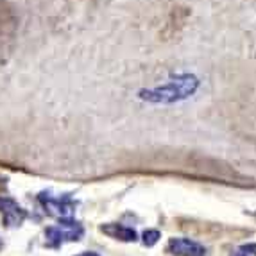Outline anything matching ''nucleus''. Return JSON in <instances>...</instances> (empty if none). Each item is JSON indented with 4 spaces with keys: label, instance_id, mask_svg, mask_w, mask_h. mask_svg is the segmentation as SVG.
<instances>
[{
    "label": "nucleus",
    "instance_id": "nucleus-5",
    "mask_svg": "<svg viewBox=\"0 0 256 256\" xmlns=\"http://www.w3.org/2000/svg\"><path fill=\"white\" fill-rule=\"evenodd\" d=\"M166 249L174 256H206V249L201 244L190 238H170Z\"/></svg>",
    "mask_w": 256,
    "mask_h": 256
},
{
    "label": "nucleus",
    "instance_id": "nucleus-9",
    "mask_svg": "<svg viewBox=\"0 0 256 256\" xmlns=\"http://www.w3.org/2000/svg\"><path fill=\"white\" fill-rule=\"evenodd\" d=\"M230 256H249L248 252H244V251H235V252H231Z\"/></svg>",
    "mask_w": 256,
    "mask_h": 256
},
{
    "label": "nucleus",
    "instance_id": "nucleus-7",
    "mask_svg": "<svg viewBox=\"0 0 256 256\" xmlns=\"http://www.w3.org/2000/svg\"><path fill=\"white\" fill-rule=\"evenodd\" d=\"M142 238H144V240H142V242H144V246H147V248H152L154 244L162 238V235H160V231H156V230H147Z\"/></svg>",
    "mask_w": 256,
    "mask_h": 256
},
{
    "label": "nucleus",
    "instance_id": "nucleus-2",
    "mask_svg": "<svg viewBox=\"0 0 256 256\" xmlns=\"http://www.w3.org/2000/svg\"><path fill=\"white\" fill-rule=\"evenodd\" d=\"M82 235H84V230L79 222L74 218H63L58 224L45 230V244H47V248L58 249L66 242L81 240Z\"/></svg>",
    "mask_w": 256,
    "mask_h": 256
},
{
    "label": "nucleus",
    "instance_id": "nucleus-1",
    "mask_svg": "<svg viewBox=\"0 0 256 256\" xmlns=\"http://www.w3.org/2000/svg\"><path fill=\"white\" fill-rule=\"evenodd\" d=\"M197 88H199V79L196 76H190V74H183V76L170 79L163 86L140 92V97L144 100H149V102L170 104L194 95L197 92Z\"/></svg>",
    "mask_w": 256,
    "mask_h": 256
},
{
    "label": "nucleus",
    "instance_id": "nucleus-6",
    "mask_svg": "<svg viewBox=\"0 0 256 256\" xmlns=\"http://www.w3.org/2000/svg\"><path fill=\"white\" fill-rule=\"evenodd\" d=\"M100 231L104 235L122 240V242H134L136 240V231L132 228L122 226V224H104V226H100Z\"/></svg>",
    "mask_w": 256,
    "mask_h": 256
},
{
    "label": "nucleus",
    "instance_id": "nucleus-4",
    "mask_svg": "<svg viewBox=\"0 0 256 256\" xmlns=\"http://www.w3.org/2000/svg\"><path fill=\"white\" fill-rule=\"evenodd\" d=\"M0 214L4 217V224L8 228L20 226L27 217L26 210L22 208L14 199H9V197H0Z\"/></svg>",
    "mask_w": 256,
    "mask_h": 256
},
{
    "label": "nucleus",
    "instance_id": "nucleus-3",
    "mask_svg": "<svg viewBox=\"0 0 256 256\" xmlns=\"http://www.w3.org/2000/svg\"><path fill=\"white\" fill-rule=\"evenodd\" d=\"M38 201L45 210V214L50 215V217L61 218V220L63 218H72L74 212L77 208V202L68 194L66 196H54L52 192H42L38 196Z\"/></svg>",
    "mask_w": 256,
    "mask_h": 256
},
{
    "label": "nucleus",
    "instance_id": "nucleus-8",
    "mask_svg": "<svg viewBox=\"0 0 256 256\" xmlns=\"http://www.w3.org/2000/svg\"><path fill=\"white\" fill-rule=\"evenodd\" d=\"M240 251L248 252L249 256H256V244H246V246L240 248Z\"/></svg>",
    "mask_w": 256,
    "mask_h": 256
},
{
    "label": "nucleus",
    "instance_id": "nucleus-11",
    "mask_svg": "<svg viewBox=\"0 0 256 256\" xmlns=\"http://www.w3.org/2000/svg\"><path fill=\"white\" fill-rule=\"evenodd\" d=\"M0 249H2V238H0Z\"/></svg>",
    "mask_w": 256,
    "mask_h": 256
},
{
    "label": "nucleus",
    "instance_id": "nucleus-10",
    "mask_svg": "<svg viewBox=\"0 0 256 256\" xmlns=\"http://www.w3.org/2000/svg\"><path fill=\"white\" fill-rule=\"evenodd\" d=\"M79 256H98L97 252H82V254H79Z\"/></svg>",
    "mask_w": 256,
    "mask_h": 256
}]
</instances>
